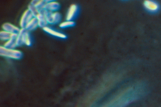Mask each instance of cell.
Instances as JSON below:
<instances>
[{
    "label": "cell",
    "instance_id": "obj_1",
    "mask_svg": "<svg viewBox=\"0 0 161 107\" xmlns=\"http://www.w3.org/2000/svg\"><path fill=\"white\" fill-rule=\"evenodd\" d=\"M25 44L27 46L31 45V41L30 39L29 31L25 28H21L19 33L18 35L17 39V45L18 46Z\"/></svg>",
    "mask_w": 161,
    "mask_h": 107
},
{
    "label": "cell",
    "instance_id": "obj_2",
    "mask_svg": "<svg viewBox=\"0 0 161 107\" xmlns=\"http://www.w3.org/2000/svg\"><path fill=\"white\" fill-rule=\"evenodd\" d=\"M0 55L1 56L15 59H21L22 56V53L21 51L7 49L2 46L0 47Z\"/></svg>",
    "mask_w": 161,
    "mask_h": 107
},
{
    "label": "cell",
    "instance_id": "obj_3",
    "mask_svg": "<svg viewBox=\"0 0 161 107\" xmlns=\"http://www.w3.org/2000/svg\"><path fill=\"white\" fill-rule=\"evenodd\" d=\"M45 16L48 23L56 24L58 23L61 20V15L58 12L46 11L45 12Z\"/></svg>",
    "mask_w": 161,
    "mask_h": 107
},
{
    "label": "cell",
    "instance_id": "obj_4",
    "mask_svg": "<svg viewBox=\"0 0 161 107\" xmlns=\"http://www.w3.org/2000/svg\"><path fill=\"white\" fill-rule=\"evenodd\" d=\"M143 7L148 12L154 13L159 10V4L156 1H145L143 2Z\"/></svg>",
    "mask_w": 161,
    "mask_h": 107
},
{
    "label": "cell",
    "instance_id": "obj_5",
    "mask_svg": "<svg viewBox=\"0 0 161 107\" xmlns=\"http://www.w3.org/2000/svg\"><path fill=\"white\" fill-rule=\"evenodd\" d=\"M34 17L33 15L30 10H26L23 14L20 20V25L21 28H26L28 24Z\"/></svg>",
    "mask_w": 161,
    "mask_h": 107
},
{
    "label": "cell",
    "instance_id": "obj_6",
    "mask_svg": "<svg viewBox=\"0 0 161 107\" xmlns=\"http://www.w3.org/2000/svg\"><path fill=\"white\" fill-rule=\"evenodd\" d=\"M49 1L47 0H33L30 3L35 6L40 14H45V6Z\"/></svg>",
    "mask_w": 161,
    "mask_h": 107
},
{
    "label": "cell",
    "instance_id": "obj_7",
    "mask_svg": "<svg viewBox=\"0 0 161 107\" xmlns=\"http://www.w3.org/2000/svg\"><path fill=\"white\" fill-rule=\"evenodd\" d=\"M78 7L76 5L72 4L69 8L66 16L67 21H71L77 14Z\"/></svg>",
    "mask_w": 161,
    "mask_h": 107
},
{
    "label": "cell",
    "instance_id": "obj_8",
    "mask_svg": "<svg viewBox=\"0 0 161 107\" xmlns=\"http://www.w3.org/2000/svg\"><path fill=\"white\" fill-rule=\"evenodd\" d=\"M2 28L5 31L11 33L16 34V35H18L19 33L20 30H21L19 28L16 27V26H14L12 24L8 23L4 24L3 25Z\"/></svg>",
    "mask_w": 161,
    "mask_h": 107
},
{
    "label": "cell",
    "instance_id": "obj_9",
    "mask_svg": "<svg viewBox=\"0 0 161 107\" xmlns=\"http://www.w3.org/2000/svg\"><path fill=\"white\" fill-rule=\"evenodd\" d=\"M18 35L16 34H14L10 40H8L4 44V46L6 48L14 50L16 46H17V39Z\"/></svg>",
    "mask_w": 161,
    "mask_h": 107
},
{
    "label": "cell",
    "instance_id": "obj_10",
    "mask_svg": "<svg viewBox=\"0 0 161 107\" xmlns=\"http://www.w3.org/2000/svg\"><path fill=\"white\" fill-rule=\"evenodd\" d=\"M60 8V5L58 3L55 1H49L48 3L45 6V9L46 11L54 12V11H58Z\"/></svg>",
    "mask_w": 161,
    "mask_h": 107
},
{
    "label": "cell",
    "instance_id": "obj_11",
    "mask_svg": "<svg viewBox=\"0 0 161 107\" xmlns=\"http://www.w3.org/2000/svg\"><path fill=\"white\" fill-rule=\"evenodd\" d=\"M43 29L44 31H46V32L53 35V36H57V37L61 38L63 39H65L66 38V35H64V34L58 32V31H55V30L50 28L45 27L43 28Z\"/></svg>",
    "mask_w": 161,
    "mask_h": 107
},
{
    "label": "cell",
    "instance_id": "obj_12",
    "mask_svg": "<svg viewBox=\"0 0 161 107\" xmlns=\"http://www.w3.org/2000/svg\"><path fill=\"white\" fill-rule=\"evenodd\" d=\"M39 26L38 20L36 18L34 17L29 23L26 27L28 31H32L35 30Z\"/></svg>",
    "mask_w": 161,
    "mask_h": 107
},
{
    "label": "cell",
    "instance_id": "obj_13",
    "mask_svg": "<svg viewBox=\"0 0 161 107\" xmlns=\"http://www.w3.org/2000/svg\"><path fill=\"white\" fill-rule=\"evenodd\" d=\"M36 18L38 20L39 26L43 28L47 27L48 22H47V20L46 19L45 14H40Z\"/></svg>",
    "mask_w": 161,
    "mask_h": 107
},
{
    "label": "cell",
    "instance_id": "obj_14",
    "mask_svg": "<svg viewBox=\"0 0 161 107\" xmlns=\"http://www.w3.org/2000/svg\"><path fill=\"white\" fill-rule=\"evenodd\" d=\"M14 34L11 33L7 32V31H1L0 32V39L3 40H8L12 37Z\"/></svg>",
    "mask_w": 161,
    "mask_h": 107
},
{
    "label": "cell",
    "instance_id": "obj_15",
    "mask_svg": "<svg viewBox=\"0 0 161 107\" xmlns=\"http://www.w3.org/2000/svg\"><path fill=\"white\" fill-rule=\"evenodd\" d=\"M75 25V22L72 21H67L62 23L60 24V27L62 28L74 26Z\"/></svg>",
    "mask_w": 161,
    "mask_h": 107
}]
</instances>
